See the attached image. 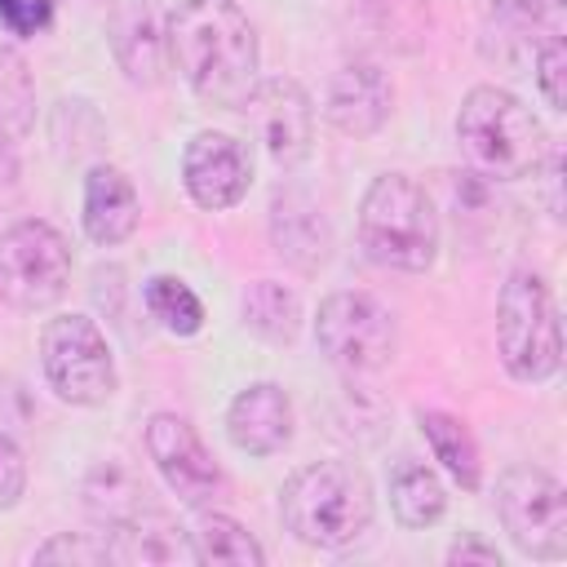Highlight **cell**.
<instances>
[{"mask_svg":"<svg viewBox=\"0 0 567 567\" xmlns=\"http://www.w3.org/2000/svg\"><path fill=\"white\" fill-rule=\"evenodd\" d=\"M536 89L549 111H567V44L563 35H549L536 53Z\"/></svg>","mask_w":567,"mask_h":567,"instance_id":"4316f807","label":"cell"},{"mask_svg":"<svg viewBox=\"0 0 567 567\" xmlns=\"http://www.w3.org/2000/svg\"><path fill=\"white\" fill-rule=\"evenodd\" d=\"M456 142L465 159L492 182H518L545 159V128L501 84H474L456 111Z\"/></svg>","mask_w":567,"mask_h":567,"instance_id":"277c9868","label":"cell"},{"mask_svg":"<svg viewBox=\"0 0 567 567\" xmlns=\"http://www.w3.org/2000/svg\"><path fill=\"white\" fill-rule=\"evenodd\" d=\"M315 346L346 377H368L394 359L399 328H394V315L377 297L341 288V292H328L319 301Z\"/></svg>","mask_w":567,"mask_h":567,"instance_id":"ba28073f","label":"cell"},{"mask_svg":"<svg viewBox=\"0 0 567 567\" xmlns=\"http://www.w3.org/2000/svg\"><path fill=\"white\" fill-rule=\"evenodd\" d=\"M111 58L124 71L128 84L155 89L168 71V35L155 0H115L111 22H106Z\"/></svg>","mask_w":567,"mask_h":567,"instance_id":"4fadbf2b","label":"cell"},{"mask_svg":"<svg viewBox=\"0 0 567 567\" xmlns=\"http://www.w3.org/2000/svg\"><path fill=\"white\" fill-rule=\"evenodd\" d=\"M354 18L385 53H421L434 27L430 0H354Z\"/></svg>","mask_w":567,"mask_h":567,"instance_id":"ffe728a7","label":"cell"},{"mask_svg":"<svg viewBox=\"0 0 567 567\" xmlns=\"http://www.w3.org/2000/svg\"><path fill=\"white\" fill-rule=\"evenodd\" d=\"M190 549H195V563H226V567H261L266 563V549L257 545V536L213 505L195 509Z\"/></svg>","mask_w":567,"mask_h":567,"instance_id":"cb8c5ba5","label":"cell"},{"mask_svg":"<svg viewBox=\"0 0 567 567\" xmlns=\"http://www.w3.org/2000/svg\"><path fill=\"white\" fill-rule=\"evenodd\" d=\"M496 354L523 385H540L563 368V319L536 270H509L496 297Z\"/></svg>","mask_w":567,"mask_h":567,"instance_id":"5b68a950","label":"cell"},{"mask_svg":"<svg viewBox=\"0 0 567 567\" xmlns=\"http://www.w3.org/2000/svg\"><path fill=\"white\" fill-rule=\"evenodd\" d=\"M270 248L301 275H315L319 266H328L332 226L306 190H297V186L275 190V199H270Z\"/></svg>","mask_w":567,"mask_h":567,"instance_id":"9a60e30c","label":"cell"},{"mask_svg":"<svg viewBox=\"0 0 567 567\" xmlns=\"http://www.w3.org/2000/svg\"><path fill=\"white\" fill-rule=\"evenodd\" d=\"M35 128V80L18 49L0 44V137L22 142Z\"/></svg>","mask_w":567,"mask_h":567,"instance_id":"d4e9b609","label":"cell"},{"mask_svg":"<svg viewBox=\"0 0 567 567\" xmlns=\"http://www.w3.org/2000/svg\"><path fill=\"white\" fill-rule=\"evenodd\" d=\"M18 159H13V142H4L0 137V221L13 213V204H18Z\"/></svg>","mask_w":567,"mask_h":567,"instance_id":"1f68e13d","label":"cell"},{"mask_svg":"<svg viewBox=\"0 0 567 567\" xmlns=\"http://www.w3.org/2000/svg\"><path fill=\"white\" fill-rule=\"evenodd\" d=\"M80 221L84 235L97 248H115L124 239H133L137 221H142V199L137 186L128 182L124 168L115 164H93L84 177V199H80Z\"/></svg>","mask_w":567,"mask_h":567,"instance_id":"e0dca14e","label":"cell"},{"mask_svg":"<svg viewBox=\"0 0 567 567\" xmlns=\"http://www.w3.org/2000/svg\"><path fill=\"white\" fill-rule=\"evenodd\" d=\"M385 487H390V514H394V523L408 527V532L434 527V523L443 518V509H447V487H443V478H439L425 461H416V456H399V461L390 465Z\"/></svg>","mask_w":567,"mask_h":567,"instance_id":"d6986e66","label":"cell"},{"mask_svg":"<svg viewBox=\"0 0 567 567\" xmlns=\"http://www.w3.org/2000/svg\"><path fill=\"white\" fill-rule=\"evenodd\" d=\"M226 434L248 456H275L292 439V399L279 381H248L226 408Z\"/></svg>","mask_w":567,"mask_h":567,"instance_id":"2e32d148","label":"cell"},{"mask_svg":"<svg viewBox=\"0 0 567 567\" xmlns=\"http://www.w3.org/2000/svg\"><path fill=\"white\" fill-rule=\"evenodd\" d=\"M106 549H111V563H195L190 532L168 523L155 509L137 514L124 527H111L106 532Z\"/></svg>","mask_w":567,"mask_h":567,"instance_id":"ac0fdd59","label":"cell"},{"mask_svg":"<svg viewBox=\"0 0 567 567\" xmlns=\"http://www.w3.org/2000/svg\"><path fill=\"white\" fill-rule=\"evenodd\" d=\"M146 456H151L155 474L164 478V487L190 509H208L226 492L221 465L213 461V452L204 447L195 425L177 412H155L146 421Z\"/></svg>","mask_w":567,"mask_h":567,"instance_id":"30bf717a","label":"cell"},{"mask_svg":"<svg viewBox=\"0 0 567 567\" xmlns=\"http://www.w3.org/2000/svg\"><path fill=\"white\" fill-rule=\"evenodd\" d=\"M244 120L279 168H297L315 146V102L292 75H266L244 97Z\"/></svg>","mask_w":567,"mask_h":567,"instance_id":"8fae6325","label":"cell"},{"mask_svg":"<svg viewBox=\"0 0 567 567\" xmlns=\"http://www.w3.org/2000/svg\"><path fill=\"white\" fill-rule=\"evenodd\" d=\"M142 301L151 310V319L173 332V337H195L204 328V301L195 297V288L177 275H151L142 284Z\"/></svg>","mask_w":567,"mask_h":567,"instance_id":"484cf974","label":"cell"},{"mask_svg":"<svg viewBox=\"0 0 567 567\" xmlns=\"http://www.w3.org/2000/svg\"><path fill=\"white\" fill-rule=\"evenodd\" d=\"M394 111V84L390 75L368 62V58H354L346 62L332 80H328V102H323V115L337 133L346 137H372Z\"/></svg>","mask_w":567,"mask_h":567,"instance_id":"5bb4252c","label":"cell"},{"mask_svg":"<svg viewBox=\"0 0 567 567\" xmlns=\"http://www.w3.org/2000/svg\"><path fill=\"white\" fill-rule=\"evenodd\" d=\"M359 244L385 270H430L439 257V213L425 186L408 173L372 177L359 199Z\"/></svg>","mask_w":567,"mask_h":567,"instance_id":"3957f363","label":"cell"},{"mask_svg":"<svg viewBox=\"0 0 567 567\" xmlns=\"http://www.w3.org/2000/svg\"><path fill=\"white\" fill-rule=\"evenodd\" d=\"M545 4H549V9H563V0H545Z\"/></svg>","mask_w":567,"mask_h":567,"instance_id":"836d02e7","label":"cell"},{"mask_svg":"<svg viewBox=\"0 0 567 567\" xmlns=\"http://www.w3.org/2000/svg\"><path fill=\"white\" fill-rule=\"evenodd\" d=\"M416 425H421V439L430 443L434 461L452 474V483L461 492H478L483 483V456H478V443L470 434V425L452 412H439V408H421L416 412Z\"/></svg>","mask_w":567,"mask_h":567,"instance_id":"44dd1931","label":"cell"},{"mask_svg":"<svg viewBox=\"0 0 567 567\" xmlns=\"http://www.w3.org/2000/svg\"><path fill=\"white\" fill-rule=\"evenodd\" d=\"M377 514L372 483L350 461H310L279 492V518L292 540L310 549H350L368 536Z\"/></svg>","mask_w":567,"mask_h":567,"instance_id":"7a4b0ae2","label":"cell"},{"mask_svg":"<svg viewBox=\"0 0 567 567\" xmlns=\"http://www.w3.org/2000/svg\"><path fill=\"white\" fill-rule=\"evenodd\" d=\"M239 319L252 337H261L270 346H288L301 332V301L279 279H257L239 297Z\"/></svg>","mask_w":567,"mask_h":567,"instance_id":"603a6c76","label":"cell"},{"mask_svg":"<svg viewBox=\"0 0 567 567\" xmlns=\"http://www.w3.org/2000/svg\"><path fill=\"white\" fill-rule=\"evenodd\" d=\"M168 62L204 106L239 111L261 80V44L235 0H177L164 22Z\"/></svg>","mask_w":567,"mask_h":567,"instance_id":"6da1fadb","label":"cell"},{"mask_svg":"<svg viewBox=\"0 0 567 567\" xmlns=\"http://www.w3.org/2000/svg\"><path fill=\"white\" fill-rule=\"evenodd\" d=\"M496 514L523 558H567V496L563 483L540 465H509L496 478Z\"/></svg>","mask_w":567,"mask_h":567,"instance_id":"9c48e42d","label":"cell"},{"mask_svg":"<svg viewBox=\"0 0 567 567\" xmlns=\"http://www.w3.org/2000/svg\"><path fill=\"white\" fill-rule=\"evenodd\" d=\"M75 270L71 239L44 217H18L0 230V301L35 315L62 301Z\"/></svg>","mask_w":567,"mask_h":567,"instance_id":"8992f818","label":"cell"},{"mask_svg":"<svg viewBox=\"0 0 567 567\" xmlns=\"http://www.w3.org/2000/svg\"><path fill=\"white\" fill-rule=\"evenodd\" d=\"M49 22H53V0H0V27L9 35L31 40L49 31Z\"/></svg>","mask_w":567,"mask_h":567,"instance_id":"f1b7e54d","label":"cell"},{"mask_svg":"<svg viewBox=\"0 0 567 567\" xmlns=\"http://www.w3.org/2000/svg\"><path fill=\"white\" fill-rule=\"evenodd\" d=\"M182 186H186L195 208L226 213L252 186V151L230 133L204 128L182 151Z\"/></svg>","mask_w":567,"mask_h":567,"instance_id":"7c38bea8","label":"cell"},{"mask_svg":"<svg viewBox=\"0 0 567 567\" xmlns=\"http://www.w3.org/2000/svg\"><path fill=\"white\" fill-rule=\"evenodd\" d=\"M40 368L49 390L71 408H102L120 385L115 350L89 315H53L40 328Z\"/></svg>","mask_w":567,"mask_h":567,"instance_id":"52a82bcc","label":"cell"},{"mask_svg":"<svg viewBox=\"0 0 567 567\" xmlns=\"http://www.w3.org/2000/svg\"><path fill=\"white\" fill-rule=\"evenodd\" d=\"M27 492V456L13 443V434L0 430V509H13Z\"/></svg>","mask_w":567,"mask_h":567,"instance_id":"f546056e","label":"cell"},{"mask_svg":"<svg viewBox=\"0 0 567 567\" xmlns=\"http://www.w3.org/2000/svg\"><path fill=\"white\" fill-rule=\"evenodd\" d=\"M35 563H111L106 536H84V532H58L35 549Z\"/></svg>","mask_w":567,"mask_h":567,"instance_id":"83f0119b","label":"cell"},{"mask_svg":"<svg viewBox=\"0 0 567 567\" xmlns=\"http://www.w3.org/2000/svg\"><path fill=\"white\" fill-rule=\"evenodd\" d=\"M84 509L111 532V527H124L133 523L137 514H146V487L137 483V474L120 461H97L89 474H84Z\"/></svg>","mask_w":567,"mask_h":567,"instance_id":"7402d4cb","label":"cell"},{"mask_svg":"<svg viewBox=\"0 0 567 567\" xmlns=\"http://www.w3.org/2000/svg\"><path fill=\"white\" fill-rule=\"evenodd\" d=\"M487 4L505 22H536L540 18V0H487Z\"/></svg>","mask_w":567,"mask_h":567,"instance_id":"d6a6232c","label":"cell"},{"mask_svg":"<svg viewBox=\"0 0 567 567\" xmlns=\"http://www.w3.org/2000/svg\"><path fill=\"white\" fill-rule=\"evenodd\" d=\"M452 567H465V563H478V567H501V549L492 545V540H483L478 532H465V536H456L452 545H447V554H443Z\"/></svg>","mask_w":567,"mask_h":567,"instance_id":"4dcf8cb0","label":"cell"}]
</instances>
